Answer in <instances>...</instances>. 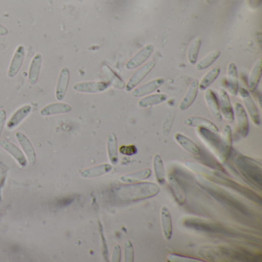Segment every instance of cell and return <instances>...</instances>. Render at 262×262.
Returning a JSON list of instances; mask_svg holds the SVG:
<instances>
[{
	"label": "cell",
	"instance_id": "cell-1",
	"mask_svg": "<svg viewBox=\"0 0 262 262\" xmlns=\"http://www.w3.org/2000/svg\"><path fill=\"white\" fill-rule=\"evenodd\" d=\"M159 191V187L156 184L142 182L119 186L116 189V194L122 200L135 202L154 197Z\"/></svg>",
	"mask_w": 262,
	"mask_h": 262
},
{
	"label": "cell",
	"instance_id": "cell-2",
	"mask_svg": "<svg viewBox=\"0 0 262 262\" xmlns=\"http://www.w3.org/2000/svg\"><path fill=\"white\" fill-rule=\"evenodd\" d=\"M235 162L241 175L250 183L258 188L259 191H261V164L259 161L243 155H238Z\"/></svg>",
	"mask_w": 262,
	"mask_h": 262
},
{
	"label": "cell",
	"instance_id": "cell-3",
	"mask_svg": "<svg viewBox=\"0 0 262 262\" xmlns=\"http://www.w3.org/2000/svg\"><path fill=\"white\" fill-rule=\"evenodd\" d=\"M198 183L203 189L206 190L209 194H210L215 200L223 204L227 207L237 211L246 216H251V213L246 206H244L242 202H239L237 199L231 196L228 193L224 192L223 190L219 189L217 187L214 186L209 182H206L205 179L202 178H198Z\"/></svg>",
	"mask_w": 262,
	"mask_h": 262
},
{
	"label": "cell",
	"instance_id": "cell-4",
	"mask_svg": "<svg viewBox=\"0 0 262 262\" xmlns=\"http://www.w3.org/2000/svg\"><path fill=\"white\" fill-rule=\"evenodd\" d=\"M209 179H210L212 182L221 184V185H224V186L227 187V188H232V189L235 190V191L239 192V194L248 198V199H251L253 202L258 203L259 205H261V198H260L258 194L248 189L246 187L242 186V185L238 184L237 182L224 177V176H221L220 174L217 173V172L212 173V176H210Z\"/></svg>",
	"mask_w": 262,
	"mask_h": 262
},
{
	"label": "cell",
	"instance_id": "cell-5",
	"mask_svg": "<svg viewBox=\"0 0 262 262\" xmlns=\"http://www.w3.org/2000/svg\"><path fill=\"white\" fill-rule=\"evenodd\" d=\"M183 224L185 227H189V228L196 229V230L208 232V233L224 235V236H237L233 234L232 232H229L227 229L218 225V224L204 222L200 220L194 219V218L185 220V221H184Z\"/></svg>",
	"mask_w": 262,
	"mask_h": 262
},
{
	"label": "cell",
	"instance_id": "cell-6",
	"mask_svg": "<svg viewBox=\"0 0 262 262\" xmlns=\"http://www.w3.org/2000/svg\"><path fill=\"white\" fill-rule=\"evenodd\" d=\"M196 133L204 144L218 156L221 148V136H218L216 133L205 128H198Z\"/></svg>",
	"mask_w": 262,
	"mask_h": 262
},
{
	"label": "cell",
	"instance_id": "cell-7",
	"mask_svg": "<svg viewBox=\"0 0 262 262\" xmlns=\"http://www.w3.org/2000/svg\"><path fill=\"white\" fill-rule=\"evenodd\" d=\"M155 67V62L154 60L144 63L142 67L133 74V76L128 79L127 84H125V89L126 92H131L136 88L141 82L147 77L148 75L154 70Z\"/></svg>",
	"mask_w": 262,
	"mask_h": 262
},
{
	"label": "cell",
	"instance_id": "cell-8",
	"mask_svg": "<svg viewBox=\"0 0 262 262\" xmlns=\"http://www.w3.org/2000/svg\"><path fill=\"white\" fill-rule=\"evenodd\" d=\"M154 52V45L148 44L138 51L131 59L127 61L125 68L128 70H133L147 62Z\"/></svg>",
	"mask_w": 262,
	"mask_h": 262
},
{
	"label": "cell",
	"instance_id": "cell-9",
	"mask_svg": "<svg viewBox=\"0 0 262 262\" xmlns=\"http://www.w3.org/2000/svg\"><path fill=\"white\" fill-rule=\"evenodd\" d=\"M232 132L230 125L223 127L221 136V148L218 152V158L221 162L224 163L228 159L232 152Z\"/></svg>",
	"mask_w": 262,
	"mask_h": 262
},
{
	"label": "cell",
	"instance_id": "cell-10",
	"mask_svg": "<svg viewBox=\"0 0 262 262\" xmlns=\"http://www.w3.org/2000/svg\"><path fill=\"white\" fill-rule=\"evenodd\" d=\"M238 93L239 94L241 98H242V101H243L244 104H245V108H246L247 111H248V114H249L250 118H251L253 123L255 125H260V115H259L257 106H256L252 97L250 95L249 92L246 90V89H244V88H239Z\"/></svg>",
	"mask_w": 262,
	"mask_h": 262
},
{
	"label": "cell",
	"instance_id": "cell-11",
	"mask_svg": "<svg viewBox=\"0 0 262 262\" xmlns=\"http://www.w3.org/2000/svg\"><path fill=\"white\" fill-rule=\"evenodd\" d=\"M109 87V82H83L73 85V90L81 93H100L104 92Z\"/></svg>",
	"mask_w": 262,
	"mask_h": 262
},
{
	"label": "cell",
	"instance_id": "cell-12",
	"mask_svg": "<svg viewBox=\"0 0 262 262\" xmlns=\"http://www.w3.org/2000/svg\"><path fill=\"white\" fill-rule=\"evenodd\" d=\"M70 81V70L65 67L61 69L60 73L57 80L55 88V98L58 101H62L67 95Z\"/></svg>",
	"mask_w": 262,
	"mask_h": 262
},
{
	"label": "cell",
	"instance_id": "cell-13",
	"mask_svg": "<svg viewBox=\"0 0 262 262\" xmlns=\"http://www.w3.org/2000/svg\"><path fill=\"white\" fill-rule=\"evenodd\" d=\"M235 113L237 119L238 131L242 138L247 137L249 133V121L246 111L242 105L236 103L234 105Z\"/></svg>",
	"mask_w": 262,
	"mask_h": 262
},
{
	"label": "cell",
	"instance_id": "cell-14",
	"mask_svg": "<svg viewBox=\"0 0 262 262\" xmlns=\"http://www.w3.org/2000/svg\"><path fill=\"white\" fill-rule=\"evenodd\" d=\"M219 103L220 112L221 116L224 118L227 122L232 123L234 122L235 114L232 109V103L229 99L228 94L224 89H221L219 91Z\"/></svg>",
	"mask_w": 262,
	"mask_h": 262
},
{
	"label": "cell",
	"instance_id": "cell-15",
	"mask_svg": "<svg viewBox=\"0 0 262 262\" xmlns=\"http://www.w3.org/2000/svg\"><path fill=\"white\" fill-rule=\"evenodd\" d=\"M25 56V49L23 46H19L15 51L13 59L9 67L7 76L9 78H14L20 71Z\"/></svg>",
	"mask_w": 262,
	"mask_h": 262
},
{
	"label": "cell",
	"instance_id": "cell-16",
	"mask_svg": "<svg viewBox=\"0 0 262 262\" xmlns=\"http://www.w3.org/2000/svg\"><path fill=\"white\" fill-rule=\"evenodd\" d=\"M16 140L21 145L24 153L26 155L28 162L31 165H35L37 162V154H36L35 149H34L32 142L25 135L21 132H17L16 133Z\"/></svg>",
	"mask_w": 262,
	"mask_h": 262
},
{
	"label": "cell",
	"instance_id": "cell-17",
	"mask_svg": "<svg viewBox=\"0 0 262 262\" xmlns=\"http://www.w3.org/2000/svg\"><path fill=\"white\" fill-rule=\"evenodd\" d=\"M223 255L231 259L241 260V261H252L255 260V257L251 253L245 251L243 249L221 246L218 248Z\"/></svg>",
	"mask_w": 262,
	"mask_h": 262
},
{
	"label": "cell",
	"instance_id": "cell-18",
	"mask_svg": "<svg viewBox=\"0 0 262 262\" xmlns=\"http://www.w3.org/2000/svg\"><path fill=\"white\" fill-rule=\"evenodd\" d=\"M227 89L231 95H238L239 92V73L237 67L234 62H230L227 67Z\"/></svg>",
	"mask_w": 262,
	"mask_h": 262
},
{
	"label": "cell",
	"instance_id": "cell-19",
	"mask_svg": "<svg viewBox=\"0 0 262 262\" xmlns=\"http://www.w3.org/2000/svg\"><path fill=\"white\" fill-rule=\"evenodd\" d=\"M0 145L2 146L4 150L7 151L11 156L15 158V160L17 161L18 164L21 167H26L27 160L25 155L15 144L5 140V139H3V140L0 141Z\"/></svg>",
	"mask_w": 262,
	"mask_h": 262
},
{
	"label": "cell",
	"instance_id": "cell-20",
	"mask_svg": "<svg viewBox=\"0 0 262 262\" xmlns=\"http://www.w3.org/2000/svg\"><path fill=\"white\" fill-rule=\"evenodd\" d=\"M164 82L165 79L163 78H156L135 89L133 92V95L135 97H142L149 95L159 89Z\"/></svg>",
	"mask_w": 262,
	"mask_h": 262
},
{
	"label": "cell",
	"instance_id": "cell-21",
	"mask_svg": "<svg viewBox=\"0 0 262 262\" xmlns=\"http://www.w3.org/2000/svg\"><path fill=\"white\" fill-rule=\"evenodd\" d=\"M168 181H169V188L173 194L174 199H176L179 205L182 206L186 202V193L185 189L178 179L170 174L168 176Z\"/></svg>",
	"mask_w": 262,
	"mask_h": 262
},
{
	"label": "cell",
	"instance_id": "cell-22",
	"mask_svg": "<svg viewBox=\"0 0 262 262\" xmlns=\"http://www.w3.org/2000/svg\"><path fill=\"white\" fill-rule=\"evenodd\" d=\"M71 111L72 106L67 104V103H54L43 107L40 110V115L43 117H47V116H51V115L69 113Z\"/></svg>",
	"mask_w": 262,
	"mask_h": 262
},
{
	"label": "cell",
	"instance_id": "cell-23",
	"mask_svg": "<svg viewBox=\"0 0 262 262\" xmlns=\"http://www.w3.org/2000/svg\"><path fill=\"white\" fill-rule=\"evenodd\" d=\"M199 89V81L194 79L190 84L186 94L182 99L181 103H179V110L182 111V112L187 110L194 103V102L195 101L196 97H197Z\"/></svg>",
	"mask_w": 262,
	"mask_h": 262
},
{
	"label": "cell",
	"instance_id": "cell-24",
	"mask_svg": "<svg viewBox=\"0 0 262 262\" xmlns=\"http://www.w3.org/2000/svg\"><path fill=\"white\" fill-rule=\"evenodd\" d=\"M32 106L29 105H25L22 106L16 111L12 115L10 120L7 122V128L9 130H13L16 128L25 118L28 117V115L32 112Z\"/></svg>",
	"mask_w": 262,
	"mask_h": 262
},
{
	"label": "cell",
	"instance_id": "cell-25",
	"mask_svg": "<svg viewBox=\"0 0 262 262\" xmlns=\"http://www.w3.org/2000/svg\"><path fill=\"white\" fill-rule=\"evenodd\" d=\"M205 100L215 120L221 122L222 120V116L220 112L219 103L216 95L212 89H206L205 92Z\"/></svg>",
	"mask_w": 262,
	"mask_h": 262
},
{
	"label": "cell",
	"instance_id": "cell-26",
	"mask_svg": "<svg viewBox=\"0 0 262 262\" xmlns=\"http://www.w3.org/2000/svg\"><path fill=\"white\" fill-rule=\"evenodd\" d=\"M42 64H43V55L37 53L34 55V59L31 61L29 69H28V79L31 85H35L38 82L41 72Z\"/></svg>",
	"mask_w": 262,
	"mask_h": 262
},
{
	"label": "cell",
	"instance_id": "cell-27",
	"mask_svg": "<svg viewBox=\"0 0 262 262\" xmlns=\"http://www.w3.org/2000/svg\"><path fill=\"white\" fill-rule=\"evenodd\" d=\"M185 125L190 127H195V128H205L211 130L214 133H218V128L213 122L205 118L199 117V116H190L186 118L184 121Z\"/></svg>",
	"mask_w": 262,
	"mask_h": 262
},
{
	"label": "cell",
	"instance_id": "cell-28",
	"mask_svg": "<svg viewBox=\"0 0 262 262\" xmlns=\"http://www.w3.org/2000/svg\"><path fill=\"white\" fill-rule=\"evenodd\" d=\"M112 166L110 164L99 165L89 169H85L80 172V176L84 179H93V178L100 177L105 174L108 173L112 170Z\"/></svg>",
	"mask_w": 262,
	"mask_h": 262
},
{
	"label": "cell",
	"instance_id": "cell-29",
	"mask_svg": "<svg viewBox=\"0 0 262 262\" xmlns=\"http://www.w3.org/2000/svg\"><path fill=\"white\" fill-rule=\"evenodd\" d=\"M160 213H161V224L163 236L166 240H170L172 239V232H173L170 212L167 207L162 206Z\"/></svg>",
	"mask_w": 262,
	"mask_h": 262
},
{
	"label": "cell",
	"instance_id": "cell-30",
	"mask_svg": "<svg viewBox=\"0 0 262 262\" xmlns=\"http://www.w3.org/2000/svg\"><path fill=\"white\" fill-rule=\"evenodd\" d=\"M175 139L182 149L193 155H200L201 149L199 146L189 138L182 133H178L175 135Z\"/></svg>",
	"mask_w": 262,
	"mask_h": 262
},
{
	"label": "cell",
	"instance_id": "cell-31",
	"mask_svg": "<svg viewBox=\"0 0 262 262\" xmlns=\"http://www.w3.org/2000/svg\"><path fill=\"white\" fill-rule=\"evenodd\" d=\"M152 176V170L149 169H142L133 173L126 174L121 176L120 181L125 183H135L146 180Z\"/></svg>",
	"mask_w": 262,
	"mask_h": 262
},
{
	"label": "cell",
	"instance_id": "cell-32",
	"mask_svg": "<svg viewBox=\"0 0 262 262\" xmlns=\"http://www.w3.org/2000/svg\"><path fill=\"white\" fill-rule=\"evenodd\" d=\"M102 69H103V73L104 74L105 78L107 79L109 85H112L115 89H125V83L124 81L109 66L103 65Z\"/></svg>",
	"mask_w": 262,
	"mask_h": 262
},
{
	"label": "cell",
	"instance_id": "cell-33",
	"mask_svg": "<svg viewBox=\"0 0 262 262\" xmlns=\"http://www.w3.org/2000/svg\"><path fill=\"white\" fill-rule=\"evenodd\" d=\"M261 63L262 61L260 59L256 61L255 63L251 69V73H250L248 85V88L251 92L256 90L257 85L260 82V78H261Z\"/></svg>",
	"mask_w": 262,
	"mask_h": 262
},
{
	"label": "cell",
	"instance_id": "cell-34",
	"mask_svg": "<svg viewBox=\"0 0 262 262\" xmlns=\"http://www.w3.org/2000/svg\"><path fill=\"white\" fill-rule=\"evenodd\" d=\"M119 149H118V139L116 135L112 133L109 135L107 139V152L109 161L112 165H115L119 160L118 155Z\"/></svg>",
	"mask_w": 262,
	"mask_h": 262
},
{
	"label": "cell",
	"instance_id": "cell-35",
	"mask_svg": "<svg viewBox=\"0 0 262 262\" xmlns=\"http://www.w3.org/2000/svg\"><path fill=\"white\" fill-rule=\"evenodd\" d=\"M220 73L221 69L218 67H213L212 70L208 71L202 78L200 82H199V89L201 90H206L218 79Z\"/></svg>",
	"mask_w": 262,
	"mask_h": 262
},
{
	"label": "cell",
	"instance_id": "cell-36",
	"mask_svg": "<svg viewBox=\"0 0 262 262\" xmlns=\"http://www.w3.org/2000/svg\"><path fill=\"white\" fill-rule=\"evenodd\" d=\"M167 100V95L164 93L153 94L144 97L138 103L140 108H148L164 103Z\"/></svg>",
	"mask_w": 262,
	"mask_h": 262
},
{
	"label": "cell",
	"instance_id": "cell-37",
	"mask_svg": "<svg viewBox=\"0 0 262 262\" xmlns=\"http://www.w3.org/2000/svg\"><path fill=\"white\" fill-rule=\"evenodd\" d=\"M153 169L155 179L159 185H163L166 183V171L164 163L159 155H155L153 158Z\"/></svg>",
	"mask_w": 262,
	"mask_h": 262
},
{
	"label": "cell",
	"instance_id": "cell-38",
	"mask_svg": "<svg viewBox=\"0 0 262 262\" xmlns=\"http://www.w3.org/2000/svg\"><path fill=\"white\" fill-rule=\"evenodd\" d=\"M199 254L204 258L207 259V260H215V261L224 260V257H225L221 254L219 249L216 250L215 248H211V247H202L199 250Z\"/></svg>",
	"mask_w": 262,
	"mask_h": 262
},
{
	"label": "cell",
	"instance_id": "cell-39",
	"mask_svg": "<svg viewBox=\"0 0 262 262\" xmlns=\"http://www.w3.org/2000/svg\"><path fill=\"white\" fill-rule=\"evenodd\" d=\"M220 55H221V52L218 50H213L209 52L196 64V70L201 71L209 68L219 58Z\"/></svg>",
	"mask_w": 262,
	"mask_h": 262
},
{
	"label": "cell",
	"instance_id": "cell-40",
	"mask_svg": "<svg viewBox=\"0 0 262 262\" xmlns=\"http://www.w3.org/2000/svg\"><path fill=\"white\" fill-rule=\"evenodd\" d=\"M201 46H202V40L200 38L194 39L190 43L188 52H187V58H188V62L191 65H194L197 62Z\"/></svg>",
	"mask_w": 262,
	"mask_h": 262
},
{
	"label": "cell",
	"instance_id": "cell-41",
	"mask_svg": "<svg viewBox=\"0 0 262 262\" xmlns=\"http://www.w3.org/2000/svg\"><path fill=\"white\" fill-rule=\"evenodd\" d=\"M125 248V261L133 262L134 260V248L129 240H126L124 243Z\"/></svg>",
	"mask_w": 262,
	"mask_h": 262
},
{
	"label": "cell",
	"instance_id": "cell-42",
	"mask_svg": "<svg viewBox=\"0 0 262 262\" xmlns=\"http://www.w3.org/2000/svg\"><path fill=\"white\" fill-rule=\"evenodd\" d=\"M169 260L172 262H194L202 261L201 260L191 258V257H185V256L179 255V254H170L168 257Z\"/></svg>",
	"mask_w": 262,
	"mask_h": 262
},
{
	"label": "cell",
	"instance_id": "cell-43",
	"mask_svg": "<svg viewBox=\"0 0 262 262\" xmlns=\"http://www.w3.org/2000/svg\"><path fill=\"white\" fill-rule=\"evenodd\" d=\"M121 153L125 155H135L137 152V149L136 146L133 145H122V147L119 149Z\"/></svg>",
	"mask_w": 262,
	"mask_h": 262
},
{
	"label": "cell",
	"instance_id": "cell-44",
	"mask_svg": "<svg viewBox=\"0 0 262 262\" xmlns=\"http://www.w3.org/2000/svg\"><path fill=\"white\" fill-rule=\"evenodd\" d=\"M99 225H100V235H101L102 242H103V254L104 256L105 260L108 261V248L107 244H106V239H105L104 233H103V226H102L101 223L99 222Z\"/></svg>",
	"mask_w": 262,
	"mask_h": 262
},
{
	"label": "cell",
	"instance_id": "cell-45",
	"mask_svg": "<svg viewBox=\"0 0 262 262\" xmlns=\"http://www.w3.org/2000/svg\"><path fill=\"white\" fill-rule=\"evenodd\" d=\"M112 262H119L121 260V247L119 245H115L113 248L112 255Z\"/></svg>",
	"mask_w": 262,
	"mask_h": 262
},
{
	"label": "cell",
	"instance_id": "cell-46",
	"mask_svg": "<svg viewBox=\"0 0 262 262\" xmlns=\"http://www.w3.org/2000/svg\"><path fill=\"white\" fill-rule=\"evenodd\" d=\"M6 121H7V112L5 110H0V137L2 136Z\"/></svg>",
	"mask_w": 262,
	"mask_h": 262
},
{
	"label": "cell",
	"instance_id": "cell-47",
	"mask_svg": "<svg viewBox=\"0 0 262 262\" xmlns=\"http://www.w3.org/2000/svg\"><path fill=\"white\" fill-rule=\"evenodd\" d=\"M9 31L5 26L0 24V36L1 37H5V36L8 35Z\"/></svg>",
	"mask_w": 262,
	"mask_h": 262
}]
</instances>
